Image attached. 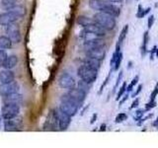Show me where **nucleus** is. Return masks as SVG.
<instances>
[{
    "label": "nucleus",
    "mask_w": 158,
    "mask_h": 148,
    "mask_svg": "<svg viewBox=\"0 0 158 148\" xmlns=\"http://www.w3.org/2000/svg\"><path fill=\"white\" fill-rule=\"evenodd\" d=\"M60 101L61 103H60V106H59V109H60L63 113H65L66 115H68L71 117L76 115L80 105H79L76 101H74L68 94L63 95L60 99Z\"/></svg>",
    "instance_id": "nucleus-1"
},
{
    "label": "nucleus",
    "mask_w": 158,
    "mask_h": 148,
    "mask_svg": "<svg viewBox=\"0 0 158 148\" xmlns=\"http://www.w3.org/2000/svg\"><path fill=\"white\" fill-rule=\"evenodd\" d=\"M94 21L99 24L106 31H112L116 27V19L112 15L106 12H98L94 15Z\"/></svg>",
    "instance_id": "nucleus-2"
},
{
    "label": "nucleus",
    "mask_w": 158,
    "mask_h": 148,
    "mask_svg": "<svg viewBox=\"0 0 158 148\" xmlns=\"http://www.w3.org/2000/svg\"><path fill=\"white\" fill-rule=\"evenodd\" d=\"M77 73H78V76L80 77V79L91 84L96 81L97 76H98V70L84 65V64L78 68Z\"/></svg>",
    "instance_id": "nucleus-3"
},
{
    "label": "nucleus",
    "mask_w": 158,
    "mask_h": 148,
    "mask_svg": "<svg viewBox=\"0 0 158 148\" xmlns=\"http://www.w3.org/2000/svg\"><path fill=\"white\" fill-rule=\"evenodd\" d=\"M20 113V107L16 104H4L1 110V117L4 121L11 120L18 117Z\"/></svg>",
    "instance_id": "nucleus-4"
},
{
    "label": "nucleus",
    "mask_w": 158,
    "mask_h": 148,
    "mask_svg": "<svg viewBox=\"0 0 158 148\" xmlns=\"http://www.w3.org/2000/svg\"><path fill=\"white\" fill-rule=\"evenodd\" d=\"M19 89H20L19 84L15 80L8 83H1V85H0V95L4 97V96L11 95V94L14 93H18Z\"/></svg>",
    "instance_id": "nucleus-5"
},
{
    "label": "nucleus",
    "mask_w": 158,
    "mask_h": 148,
    "mask_svg": "<svg viewBox=\"0 0 158 148\" xmlns=\"http://www.w3.org/2000/svg\"><path fill=\"white\" fill-rule=\"evenodd\" d=\"M6 33H7V36L9 37V39L12 41V43H19L22 41L21 32H20V29L18 27V25H16L15 23L8 25L7 29H6Z\"/></svg>",
    "instance_id": "nucleus-6"
},
{
    "label": "nucleus",
    "mask_w": 158,
    "mask_h": 148,
    "mask_svg": "<svg viewBox=\"0 0 158 148\" xmlns=\"http://www.w3.org/2000/svg\"><path fill=\"white\" fill-rule=\"evenodd\" d=\"M58 126V118L56 111L53 110L48 113V116L46 120V122L44 125V130H56Z\"/></svg>",
    "instance_id": "nucleus-7"
},
{
    "label": "nucleus",
    "mask_w": 158,
    "mask_h": 148,
    "mask_svg": "<svg viewBox=\"0 0 158 148\" xmlns=\"http://www.w3.org/2000/svg\"><path fill=\"white\" fill-rule=\"evenodd\" d=\"M23 126V121L21 117H13L4 122V130L6 131H18Z\"/></svg>",
    "instance_id": "nucleus-8"
},
{
    "label": "nucleus",
    "mask_w": 158,
    "mask_h": 148,
    "mask_svg": "<svg viewBox=\"0 0 158 148\" xmlns=\"http://www.w3.org/2000/svg\"><path fill=\"white\" fill-rule=\"evenodd\" d=\"M58 85L63 89H71L75 86V80L69 73L63 72L58 78Z\"/></svg>",
    "instance_id": "nucleus-9"
},
{
    "label": "nucleus",
    "mask_w": 158,
    "mask_h": 148,
    "mask_svg": "<svg viewBox=\"0 0 158 148\" xmlns=\"http://www.w3.org/2000/svg\"><path fill=\"white\" fill-rule=\"evenodd\" d=\"M56 111L57 118H58V128L60 130H67L71 122V117H69L65 113H63L60 109H56Z\"/></svg>",
    "instance_id": "nucleus-10"
},
{
    "label": "nucleus",
    "mask_w": 158,
    "mask_h": 148,
    "mask_svg": "<svg viewBox=\"0 0 158 148\" xmlns=\"http://www.w3.org/2000/svg\"><path fill=\"white\" fill-rule=\"evenodd\" d=\"M68 95L70 96L74 101H76L79 105H81V104L84 102V100H85L86 98V93L83 92L82 90H80L79 88H71L69 89L68 91Z\"/></svg>",
    "instance_id": "nucleus-11"
},
{
    "label": "nucleus",
    "mask_w": 158,
    "mask_h": 148,
    "mask_svg": "<svg viewBox=\"0 0 158 148\" xmlns=\"http://www.w3.org/2000/svg\"><path fill=\"white\" fill-rule=\"evenodd\" d=\"M83 47L85 49V51L97 47H105V42L101 38L88 39V41H85V43H83Z\"/></svg>",
    "instance_id": "nucleus-12"
},
{
    "label": "nucleus",
    "mask_w": 158,
    "mask_h": 148,
    "mask_svg": "<svg viewBox=\"0 0 158 148\" xmlns=\"http://www.w3.org/2000/svg\"><path fill=\"white\" fill-rule=\"evenodd\" d=\"M84 31L89 32V33H93L97 35L99 37H104L106 35V30L102 28L100 25L97 24L96 22H94L92 24H89L87 26L84 27Z\"/></svg>",
    "instance_id": "nucleus-13"
},
{
    "label": "nucleus",
    "mask_w": 158,
    "mask_h": 148,
    "mask_svg": "<svg viewBox=\"0 0 158 148\" xmlns=\"http://www.w3.org/2000/svg\"><path fill=\"white\" fill-rule=\"evenodd\" d=\"M18 19L19 18L16 15H14L10 11H7L5 13L0 14V25H2V26H8L10 24H14Z\"/></svg>",
    "instance_id": "nucleus-14"
},
{
    "label": "nucleus",
    "mask_w": 158,
    "mask_h": 148,
    "mask_svg": "<svg viewBox=\"0 0 158 148\" xmlns=\"http://www.w3.org/2000/svg\"><path fill=\"white\" fill-rule=\"evenodd\" d=\"M85 53H86V56L96 58L98 60H102V59H104L106 56L105 47H97V48L89 49V51H85Z\"/></svg>",
    "instance_id": "nucleus-15"
},
{
    "label": "nucleus",
    "mask_w": 158,
    "mask_h": 148,
    "mask_svg": "<svg viewBox=\"0 0 158 148\" xmlns=\"http://www.w3.org/2000/svg\"><path fill=\"white\" fill-rule=\"evenodd\" d=\"M22 102H23V96L18 93H14L11 94V95L3 97L4 104H16V105H20Z\"/></svg>",
    "instance_id": "nucleus-16"
},
{
    "label": "nucleus",
    "mask_w": 158,
    "mask_h": 148,
    "mask_svg": "<svg viewBox=\"0 0 158 148\" xmlns=\"http://www.w3.org/2000/svg\"><path fill=\"white\" fill-rule=\"evenodd\" d=\"M15 80V74L11 69H5L0 71V83H8Z\"/></svg>",
    "instance_id": "nucleus-17"
},
{
    "label": "nucleus",
    "mask_w": 158,
    "mask_h": 148,
    "mask_svg": "<svg viewBox=\"0 0 158 148\" xmlns=\"http://www.w3.org/2000/svg\"><path fill=\"white\" fill-rule=\"evenodd\" d=\"M83 64L86 66L91 67L93 69H96V70H99L101 67V60H98V59H96V58L86 56L83 59Z\"/></svg>",
    "instance_id": "nucleus-18"
},
{
    "label": "nucleus",
    "mask_w": 158,
    "mask_h": 148,
    "mask_svg": "<svg viewBox=\"0 0 158 148\" xmlns=\"http://www.w3.org/2000/svg\"><path fill=\"white\" fill-rule=\"evenodd\" d=\"M108 3L109 2H106L105 0H90V1H89V6L93 10L102 12Z\"/></svg>",
    "instance_id": "nucleus-19"
},
{
    "label": "nucleus",
    "mask_w": 158,
    "mask_h": 148,
    "mask_svg": "<svg viewBox=\"0 0 158 148\" xmlns=\"http://www.w3.org/2000/svg\"><path fill=\"white\" fill-rule=\"evenodd\" d=\"M102 12H106V13H108V14H110V15H112V16H114V17H118V15H120V13H121V11H120V8H118L116 5H114L113 3H111V2H109L107 5H106V7L104 8V10Z\"/></svg>",
    "instance_id": "nucleus-20"
},
{
    "label": "nucleus",
    "mask_w": 158,
    "mask_h": 148,
    "mask_svg": "<svg viewBox=\"0 0 158 148\" xmlns=\"http://www.w3.org/2000/svg\"><path fill=\"white\" fill-rule=\"evenodd\" d=\"M8 11L12 12L14 15H16V16L20 19V18H23L25 15H26L27 9L25 6H23V5H15L14 7H12L10 10H8Z\"/></svg>",
    "instance_id": "nucleus-21"
},
{
    "label": "nucleus",
    "mask_w": 158,
    "mask_h": 148,
    "mask_svg": "<svg viewBox=\"0 0 158 148\" xmlns=\"http://www.w3.org/2000/svg\"><path fill=\"white\" fill-rule=\"evenodd\" d=\"M12 41L8 36H0V48L9 49L12 47Z\"/></svg>",
    "instance_id": "nucleus-22"
},
{
    "label": "nucleus",
    "mask_w": 158,
    "mask_h": 148,
    "mask_svg": "<svg viewBox=\"0 0 158 148\" xmlns=\"http://www.w3.org/2000/svg\"><path fill=\"white\" fill-rule=\"evenodd\" d=\"M17 63H18V57L13 54V56H10L7 57V60L4 67L6 69H12L17 65Z\"/></svg>",
    "instance_id": "nucleus-23"
},
{
    "label": "nucleus",
    "mask_w": 158,
    "mask_h": 148,
    "mask_svg": "<svg viewBox=\"0 0 158 148\" xmlns=\"http://www.w3.org/2000/svg\"><path fill=\"white\" fill-rule=\"evenodd\" d=\"M76 22H77L78 25H80V26L85 27V26H87V25H89V24L94 23L95 21H94V19H90V18H88L86 16H79L77 18V20H76Z\"/></svg>",
    "instance_id": "nucleus-24"
},
{
    "label": "nucleus",
    "mask_w": 158,
    "mask_h": 148,
    "mask_svg": "<svg viewBox=\"0 0 158 148\" xmlns=\"http://www.w3.org/2000/svg\"><path fill=\"white\" fill-rule=\"evenodd\" d=\"M142 46L140 47V51H141V56H145V54L147 53V43H148V32L146 31L143 35V41H142Z\"/></svg>",
    "instance_id": "nucleus-25"
},
{
    "label": "nucleus",
    "mask_w": 158,
    "mask_h": 148,
    "mask_svg": "<svg viewBox=\"0 0 158 148\" xmlns=\"http://www.w3.org/2000/svg\"><path fill=\"white\" fill-rule=\"evenodd\" d=\"M150 10L151 8L150 7H148L146 9H143L141 5H138V10H137V13H136V18L138 19H141L145 16V15H147L148 13L150 12Z\"/></svg>",
    "instance_id": "nucleus-26"
},
{
    "label": "nucleus",
    "mask_w": 158,
    "mask_h": 148,
    "mask_svg": "<svg viewBox=\"0 0 158 148\" xmlns=\"http://www.w3.org/2000/svg\"><path fill=\"white\" fill-rule=\"evenodd\" d=\"M90 85H91V83H88L86 81L82 80V79L78 82V88L80 89V90H82L83 92H85L86 94L90 91Z\"/></svg>",
    "instance_id": "nucleus-27"
},
{
    "label": "nucleus",
    "mask_w": 158,
    "mask_h": 148,
    "mask_svg": "<svg viewBox=\"0 0 158 148\" xmlns=\"http://www.w3.org/2000/svg\"><path fill=\"white\" fill-rule=\"evenodd\" d=\"M0 2H1V6L7 11L16 5L15 4V0H0Z\"/></svg>",
    "instance_id": "nucleus-28"
},
{
    "label": "nucleus",
    "mask_w": 158,
    "mask_h": 148,
    "mask_svg": "<svg viewBox=\"0 0 158 148\" xmlns=\"http://www.w3.org/2000/svg\"><path fill=\"white\" fill-rule=\"evenodd\" d=\"M127 31H128V25H126V26L123 28L122 32L120 34V36H118V43H118V44H122L123 43V42L125 41V39L127 37Z\"/></svg>",
    "instance_id": "nucleus-29"
},
{
    "label": "nucleus",
    "mask_w": 158,
    "mask_h": 148,
    "mask_svg": "<svg viewBox=\"0 0 158 148\" xmlns=\"http://www.w3.org/2000/svg\"><path fill=\"white\" fill-rule=\"evenodd\" d=\"M7 57H8V54L5 51V49L0 48V67H4L7 60Z\"/></svg>",
    "instance_id": "nucleus-30"
},
{
    "label": "nucleus",
    "mask_w": 158,
    "mask_h": 148,
    "mask_svg": "<svg viewBox=\"0 0 158 148\" xmlns=\"http://www.w3.org/2000/svg\"><path fill=\"white\" fill-rule=\"evenodd\" d=\"M138 80H139V76L138 75H136L135 78L132 79L131 80V84L130 85H127V92H128V93H131L132 90H133V87H135L136 84H137V82H138Z\"/></svg>",
    "instance_id": "nucleus-31"
},
{
    "label": "nucleus",
    "mask_w": 158,
    "mask_h": 148,
    "mask_svg": "<svg viewBox=\"0 0 158 148\" xmlns=\"http://www.w3.org/2000/svg\"><path fill=\"white\" fill-rule=\"evenodd\" d=\"M126 92H127V83H126V82H123V85H122L121 88H120V90H118V94H117L116 100H117V101L120 100V99L123 97V94H126Z\"/></svg>",
    "instance_id": "nucleus-32"
},
{
    "label": "nucleus",
    "mask_w": 158,
    "mask_h": 148,
    "mask_svg": "<svg viewBox=\"0 0 158 148\" xmlns=\"http://www.w3.org/2000/svg\"><path fill=\"white\" fill-rule=\"evenodd\" d=\"M122 60H123V53L120 52V54H118V57H117V59H116L115 65H114V67H113V71H117V70H118V68H120V66H121Z\"/></svg>",
    "instance_id": "nucleus-33"
},
{
    "label": "nucleus",
    "mask_w": 158,
    "mask_h": 148,
    "mask_svg": "<svg viewBox=\"0 0 158 148\" xmlns=\"http://www.w3.org/2000/svg\"><path fill=\"white\" fill-rule=\"evenodd\" d=\"M127 118V113H118V115L116 117V118H115V122H117V123L123 122V121H126Z\"/></svg>",
    "instance_id": "nucleus-34"
},
{
    "label": "nucleus",
    "mask_w": 158,
    "mask_h": 148,
    "mask_svg": "<svg viewBox=\"0 0 158 148\" xmlns=\"http://www.w3.org/2000/svg\"><path fill=\"white\" fill-rule=\"evenodd\" d=\"M156 107V101L155 100H149L146 105H145V111H150L151 109Z\"/></svg>",
    "instance_id": "nucleus-35"
},
{
    "label": "nucleus",
    "mask_w": 158,
    "mask_h": 148,
    "mask_svg": "<svg viewBox=\"0 0 158 148\" xmlns=\"http://www.w3.org/2000/svg\"><path fill=\"white\" fill-rule=\"evenodd\" d=\"M123 71H120V73H118V80H117V82H116V84H115V86H114V93L116 92V89L118 87V85H120V83H121V81H122V78H123Z\"/></svg>",
    "instance_id": "nucleus-36"
},
{
    "label": "nucleus",
    "mask_w": 158,
    "mask_h": 148,
    "mask_svg": "<svg viewBox=\"0 0 158 148\" xmlns=\"http://www.w3.org/2000/svg\"><path fill=\"white\" fill-rule=\"evenodd\" d=\"M128 97H130V93H128V92H127L126 94H123V97L120 99V100H118V101H120V102H118V106H122L123 105V103H125L127 100V99H128Z\"/></svg>",
    "instance_id": "nucleus-37"
},
{
    "label": "nucleus",
    "mask_w": 158,
    "mask_h": 148,
    "mask_svg": "<svg viewBox=\"0 0 158 148\" xmlns=\"http://www.w3.org/2000/svg\"><path fill=\"white\" fill-rule=\"evenodd\" d=\"M154 16L153 15H151V16H149L147 18V27L148 29H151V27L153 26V23H154Z\"/></svg>",
    "instance_id": "nucleus-38"
},
{
    "label": "nucleus",
    "mask_w": 158,
    "mask_h": 148,
    "mask_svg": "<svg viewBox=\"0 0 158 148\" xmlns=\"http://www.w3.org/2000/svg\"><path fill=\"white\" fill-rule=\"evenodd\" d=\"M112 71H113V69H111V71H110V73H109V75L107 76V78H106V80H105V82L103 83V85H102V87L100 88V91H99V93H102V91L104 90V88H105V86L107 85V83L109 82V80H110V77H111V73H112Z\"/></svg>",
    "instance_id": "nucleus-39"
},
{
    "label": "nucleus",
    "mask_w": 158,
    "mask_h": 148,
    "mask_svg": "<svg viewBox=\"0 0 158 148\" xmlns=\"http://www.w3.org/2000/svg\"><path fill=\"white\" fill-rule=\"evenodd\" d=\"M158 95V83L156 84V86L154 88V90L152 91L151 95H150V100H155L156 96Z\"/></svg>",
    "instance_id": "nucleus-40"
},
{
    "label": "nucleus",
    "mask_w": 158,
    "mask_h": 148,
    "mask_svg": "<svg viewBox=\"0 0 158 148\" xmlns=\"http://www.w3.org/2000/svg\"><path fill=\"white\" fill-rule=\"evenodd\" d=\"M143 113H144V111H142V110H138L136 111V116H135V120L136 121H139L141 120V117L143 116Z\"/></svg>",
    "instance_id": "nucleus-41"
},
{
    "label": "nucleus",
    "mask_w": 158,
    "mask_h": 148,
    "mask_svg": "<svg viewBox=\"0 0 158 148\" xmlns=\"http://www.w3.org/2000/svg\"><path fill=\"white\" fill-rule=\"evenodd\" d=\"M138 105H139V99H138V98H136V99H135V101L132 102L131 106L130 107V110H132V109L136 108V107H137Z\"/></svg>",
    "instance_id": "nucleus-42"
},
{
    "label": "nucleus",
    "mask_w": 158,
    "mask_h": 148,
    "mask_svg": "<svg viewBox=\"0 0 158 148\" xmlns=\"http://www.w3.org/2000/svg\"><path fill=\"white\" fill-rule=\"evenodd\" d=\"M156 49H157V47L154 46V47H152L151 51H150V59H151V60L154 59V54L156 53Z\"/></svg>",
    "instance_id": "nucleus-43"
},
{
    "label": "nucleus",
    "mask_w": 158,
    "mask_h": 148,
    "mask_svg": "<svg viewBox=\"0 0 158 148\" xmlns=\"http://www.w3.org/2000/svg\"><path fill=\"white\" fill-rule=\"evenodd\" d=\"M141 90H142V85L140 84V85L137 87V90H136V91H135V93H133L132 95H131V97H136V96L138 95V94H139V93L141 92Z\"/></svg>",
    "instance_id": "nucleus-44"
},
{
    "label": "nucleus",
    "mask_w": 158,
    "mask_h": 148,
    "mask_svg": "<svg viewBox=\"0 0 158 148\" xmlns=\"http://www.w3.org/2000/svg\"><path fill=\"white\" fill-rule=\"evenodd\" d=\"M108 1L111 3H122L123 0H108Z\"/></svg>",
    "instance_id": "nucleus-45"
},
{
    "label": "nucleus",
    "mask_w": 158,
    "mask_h": 148,
    "mask_svg": "<svg viewBox=\"0 0 158 148\" xmlns=\"http://www.w3.org/2000/svg\"><path fill=\"white\" fill-rule=\"evenodd\" d=\"M96 117H97V115H96V113H94V115H93V117L91 118V121H90V123H94V122H95V121H96Z\"/></svg>",
    "instance_id": "nucleus-46"
},
{
    "label": "nucleus",
    "mask_w": 158,
    "mask_h": 148,
    "mask_svg": "<svg viewBox=\"0 0 158 148\" xmlns=\"http://www.w3.org/2000/svg\"><path fill=\"white\" fill-rule=\"evenodd\" d=\"M106 130V125L105 123H103V125H101V127H100V131H105Z\"/></svg>",
    "instance_id": "nucleus-47"
},
{
    "label": "nucleus",
    "mask_w": 158,
    "mask_h": 148,
    "mask_svg": "<svg viewBox=\"0 0 158 148\" xmlns=\"http://www.w3.org/2000/svg\"><path fill=\"white\" fill-rule=\"evenodd\" d=\"M152 125H153V126H155V127H158V117L155 120V121L152 123Z\"/></svg>",
    "instance_id": "nucleus-48"
},
{
    "label": "nucleus",
    "mask_w": 158,
    "mask_h": 148,
    "mask_svg": "<svg viewBox=\"0 0 158 148\" xmlns=\"http://www.w3.org/2000/svg\"><path fill=\"white\" fill-rule=\"evenodd\" d=\"M156 56L158 57V47H157V49H156Z\"/></svg>",
    "instance_id": "nucleus-49"
},
{
    "label": "nucleus",
    "mask_w": 158,
    "mask_h": 148,
    "mask_svg": "<svg viewBox=\"0 0 158 148\" xmlns=\"http://www.w3.org/2000/svg\"><path fill=\"white\" fill-rule=\"evenodd\" d=\"M1 117H1V112H0V121H1Z\"/></svg>",
    "instance_id": "nucleus-50"
},
{
    "label": "nucleus",
    "mask_w": 158,
    "mask_h": 148,
    "mask_svg": "<svg viewBox=\"0 0 158 148\" xmlns=\"http://www.w3.org/2000/svg\"><path fill=\"white\" fill-rule=\"evenodd\" d=\"M15 1H16V0H15Z\"/></svg>",
    "instance_id": "nucleus-51"
},
{
    "label": "nucleus",
    "mask_w": 158,
    "mask_h": 148,
    "mask_svg": "<svg viewBox=\"0 0 158 148\" xmlns=\"http://www.w3.org/2000/svg\"><path fill=\"white\" fill-rule=\"evenodd\" d=\"M137 1H138V0H137Z\"/></svg>",
    "instance_id": "nucleus-52"
}]
</instances>
